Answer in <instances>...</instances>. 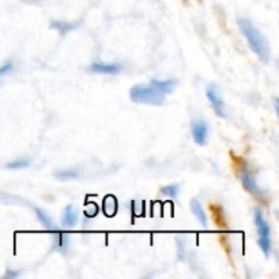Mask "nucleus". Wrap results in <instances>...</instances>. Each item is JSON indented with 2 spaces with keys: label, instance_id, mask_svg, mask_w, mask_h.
<instances>
[{
  "label": "nucleus",
  "instance_id": "obj_1",
  "mask_svg": "<svg viewBox=\"0 0 279 279\" xmlns=\"http://www.w3.org/2000/svg\"><path fill=\"white\" fill-rule=\"evenodd\" d=\"M239 28L248 41L250 49L262 59L264 63H267L270 60V47H268L264 35L260 33V30L256 29L255 25L252 24L249 19H245V18L239 19Z\"/></svg>",
  "mask_w": 279,
  "mask_h": 279
},
{
  "label": "nucleus",
  "instance_id": "obj_2",
  "mask_svg": "<svg viewBox=\"0 0 279 279\" xmlns=\"http://www.w3.org/2000/svg\"><path fill=\"white\" fill-rule=\"evenodd\" d=\"M129 97L136 104L159 106V105H162L165 102V94L161 93L159 90H157L152 85L150 86H146V85L134 86L129 92Z\"/></svg>",
  "mask_w": 279,
  "mask_h": 279
},
{
  "label": "nucleus",
  "instance_id": "obj_3",
  "mask_svg": "<svg viewBox=\"0 0 279 279\" xmlns=\"http://www.w3.org/2000/svg\"><path fill=\"white\" fill-rule=\"evenodd\" d=\"M192 136L195 143L199 146H204L209 138V124L204 120H195L192 122Z\"/></svg>",
  "mask_w": 279,
  "mask_h": 279
},
{
  "label": "nucleus",
  "instance_id": "obj_4",
  "mask_svg": "<svg viewBox=\"0 0 279 279\" xmlns=\"http://www.w3.org/2000/svg\"><path fill=\"white\" fill-rule=\"evenodd\" d=\"M206 95L209 98L210 104L213 106V109L216 112L217 115L219 117H226V112H225V104H223V99L221 98V95L218 93L216 86H209L206 90Z\"/></svg>",
  "mask_w": 279,
  "mask_h": 279
},
{
  "label": "nucleus",
  "instance_id": "obj_5",
  "mask_svg": "<svg viewBox=\"0 0 279 279\" xmlns=\"http://www.w3.org/2000/svg\"><path fill=\"white\" fill-rule=\"evenodd\" d=\"M253 221H255V226L259 233V240H271L270 239V233H271L270 226L259 209H255L253 211Z\"/></svg>",
  "mask_w": 279,
  "mask_h": 279
},
{
  "label": "nucleus",
  "instance_id": "obj_6",
  "mask_svg": "<svg viewBox=\"0 0 279 279\" xmlns=\"http://www.w3.org/2000/svg\"><path fill=\"white\" fill-rule=\"evenodd\" d=\"M78 219H79L78 210H76L72 204L65 206V209H64V211H63V218H62V223H63L64 226H67V227L75 226Z\"/></svg>",
  "mask_w": 279,
  "mask_h": 279
},
{
  "label": "nucleus",
  "instance_id": "obj_7",
  "mask_svg": "<svg viewBox=\"0 0 279 279\" xmlns=\"http://www.w3.org/2000/svg\"><path fill=\"white\" fill-rule=\"evenodd\" d=\"M152 86L159 90L161 93L163 94H168V93H172L173 90L176 89L177 86V81L175 79H168V81H158V79H153L152 83H150Z\"/></svg>",
  "mask_w": 279,
  "mask_h": 279
},
{
  "label": "nucleus",
  "instance_id": "obj_8",
  "mask_svg": "<svg viewBox=\"0 0 279 279\" xmlns=\"http://www.w3.org/2000/svg\"><path fill=\"white\" fill-rule=\"evenodd\" d=\"M90 70L97 74H117L120 72V65L116 64H102V63H94L92 64Z\"/></svg>",
  "mask_w": 279,
  "mask_h": 279
},
{
  "label": "nucleus",
  "instance_id": "obj_9",
  "mask_svg": "<svg viewBox=\"0 0 279 279\" xmlns=\"http://www.w3.org/2000/svg\"><path fill=\"white\" fill-rule=\"evenodd\" d=\"M241 183H243V186H244L247 191L252 193V195H257L259 193V186L256 184L253 176L249 175L248 172H244L241 175Z\"/></svg>",
  "mask_w": 279,
  "mask_h": 279
},
{
  "label": "nucleus",
  "instance_id": "obj_10",
  "mask_svg": "<svg viewBox=\"0 0 279 279\" xmlns=\"http://www.w3.org/2000/svg\"><path fill=\"white\" fill-rule=\"evenodd\" d=\"M210 210L213 213V221L216 222V225L221 227H226V218L223 214V209L219 204H210Z\"/></svg>",
  "mask_w": 279,
  "mask_h": 279
},
{
  "label": "nucleus",
  "instance_id": "obj_11",
  "mask_svg": "<svg viewBox=\"0 0 279 279\" xmlns=\"http://www.w3.org/2000/svg\"><path fill=\"white\" fill-rule=\"evenodd\" d=\"M191 210H192V213L195 214V217H196V219L199 221V223H200V225H202L203 227L207 226V217H206V214H204V210H203V207H202V204H200L199 200H192Z\"/></svg>",
  "mask_w": 279,
  "mask_h": 279
},
{
  "label": "nucleus",
  "instance_id": "obj_12",
  "mask_svg": "<svg viewBox=\"0 0 279 279\" xmlns=\"http://www.w3.org/2000/svg\"><path fill=\"white\" fill-rule=\"evenodd\" d=\"M35 216H37V218H38V221H40L44 226L47 227V229H51V230L55 229V222H53L52 218L48 216L44 210H41L37 207V209H35Z\"/></svg>",
  "mask_w": 279,
  "mask_h": 279
},
{
  "label": "nucleus",
  "instance_id": "obj_13",
  "mask_svg": "<svg viewBox=\"0 0 279 279\" xmlns=\"http://www.w3.org/2000/svg\"><path fill=\"white\" fill-rule=\"evenodd\" d=\"M79 177V173L74 170V169H65V170H62V172H58L56 173V179L59 180H72V179H78Z\"/></svg>",
  "mask_w": 279,
  "mask_h": 279
},
{
  "label": "nucleus",
  "instance_id": "obj_14",
  "mask_svg": "<svg viewBox=\"0 0 279 279\" xmlns=\"http://www.w3.org/2000/svg\"><path fill=\"white\" fill-rule=\"evenodd\" d=\"M30 165L29 159H17V161H12V162L7 163V168L8 169H12V170H17V169H25L28 168Z\"/></svg>",
  "mask_w": 279,
  "mask_h": 279
},
{
  "label": "nucleus",
  "instance_id": "obj_15",
  "mask_svg": "<svg viewBox=\"0 0 279 279\" xmlns=\"http://www.w3.org/2000/svg\"><path fill=\"white\" fill-rule=\"evenodd\" d=\"M179 186L177 184H170V186H163L161 192H162L163 195H166V196H170V198H176L177 195H179Z\"/></svg>",
  "mask_w": 279,
  "mask_h": 279
},
{
  "label": "nucleus",
  "instance_id": "obj_16",
  "mask_svg": "<svg viewBox=\"0 0 279 279\" xmlns=\"http://www.w3.org/2000/svg\"><path fill=\"white\" fill-rule=\"evenodd\" d=\"M177 245H179V256L180 259H184V239L177 237Z\"/></svg>",
  "mask_w": 279,
  "mask_h": 279
},
{
  "label": "nucleus",
  "instance_id": "obj_17",
  "mask_svg": "<svg viewBox=\"0 0 279 279\" xmlns=\"http://www.w3.org/2000/svg\"><path fill=\"white\" fill-rule=\"evenodd\" d=\"M12 70V64L11 63H6L4 65H1L0 67V75H3V74H7V72H10Z\"/></svg>",
  "mask_w": 279,
  "mask_h": 279
}]
</instances>
